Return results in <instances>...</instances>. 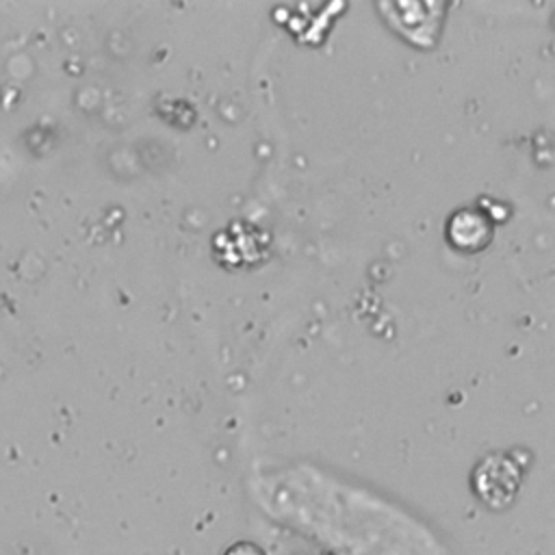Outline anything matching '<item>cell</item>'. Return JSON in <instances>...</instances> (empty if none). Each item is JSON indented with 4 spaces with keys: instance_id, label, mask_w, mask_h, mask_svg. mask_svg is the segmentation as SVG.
<instances>
[{
    "instance_id": "6da1fadb",
    "label": "cell",
    "mask_w": 555,
    "mask_h": 555,
    "mask_svg": "<svg viewBox=\"0 0 555 555\" xmlns=\"http://www.w3.org/2000/svg\"><path fill=\"white\" fill-rule=\"evenodd\" d=\"M488 221L477 210H460L449 223V236L455 247L479 249L488 241Z\"/></svg>"
},
{
    "instance_id": "7a4b0ae2",
    "label": "cell",
    "mask_w": 555,
    "mask_h": 555,
    "mask_svg": "<svg viewBox=\"0 0 555 555\" xmlns=\"http://www.w3.org/2000/svg\"><path fill=\"white\" fill-rule=\"evenodd\" d=\"M228 555H262V553H260L258 548L249 546V544H238V551H236V546H234Z\"/></svg>"
}]
</instances>
